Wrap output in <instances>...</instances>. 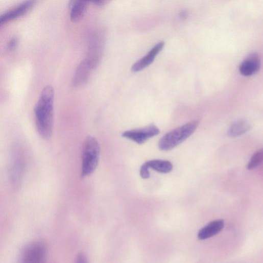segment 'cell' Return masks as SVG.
Here are the masks:
<instances>
[{
	"instance_id": "obj_1",
	"label": "cell",
	"mask_w": 263,
	"mask_h": 263,
	"mask_svg": "<svg viewBox=\"0 0 263 263\" xmlns=\"http://www.w3.org/2000/svg\"><path fill=\"white\" fill-rule=\"evenodd\" d=\"M53 87L46 86L42 90L34 108L36 126L39 135L44 139L51 137L54 125Z\"/></svg>"
},
{
	"instance_id": "obj_2",
	"label": "cell",
	"mask_w": 263,
	"mask_h": 263,
	"mask_svg": "<svg viewBox=\"0 0 263 263\" xmlns=\"http://www.w3.org/2000/svg\"><path fill=\"white\" fill-rule=\"evenodd\" d=\"M101 148L98 140L94 137H87L82 145L81 152V176H90L96 170L100 159Z\"/></svg>"
},
{
	"instance_id": "obj_3",
	"label": "cell",
	"mask_w": 263,
	"mask_h": 263,
	"mask_svg": "<svg viewBox=\"0 0 263 263\" xmlns=\"http://www.w3.org/2000/svg\"><path fill=\"white\" fill-rule=\"evenodd\" d=\"M199 125V121H196L169 132L159 140V149L165 151L177 147L187 139L196 131Z\"/></svg>"
},
{
	"instance_id": "obj_4",
	"label": "cell",
	"mask_w": 263,
	"mask_h": 263,
	"mask_svg": "<svg viewBox=\"0 0 263 263\" xmlns=\"http://www.w3.org/2000/svg\"><path fill=\"white\" fill-rule=\"evenodd\" d=\"M26 165V156L23 151L19 148H16L13 152L10 167L11 180L16 187H18L21 183Z\"/></svg>"
},
{
	"instance_id": "obj_5",
	"label": "cell",
	"mask_w": 263,
	"mask_h": 263,
	"mask_svg": "<svg viewBox=\"0 0 263 263\" xmlns=\"http://www.w3.org/2000/svg\"><path fill=\"white\" fill-rule=\"evenodd\" d=\"M46 249L41 242H35L27 246L21 256L22 263H45Z\"/></svg>"
},
{
	"instance_id": "obj_6",
	"label": "cell",
	"mask_w": 263,
	"mask_h": 263,
	"mask_svg": "<svg viewBox=\"0 0 263 263\" xmlns=\"http://www.w3.org/2000/svg\"><path fill=\"white\" fill-rule=\"evenodd\" d=\"M159 132V129L156 126L150 125L143 128L125 131L122 136L142 145L150 138L158 135Z\"/></svg>"
},
{
	"instance_id": "obj_7",
	"label": "cell",
	"mask_w": 263,
	"mask_h": 263,
	"mask_svg": "<svg viewBox=\"0 0 263 263\" xmlns=\"http://www.w3.org/2000/svg\"><path fill=\"white\" fill-rule=\"evenodd\" d=\"M96 68L86 58L77 66L72 79L74 86L78 87L85 84L89 79L92 71Z\"/></svg>"
},
{
	"instance_id": "obj_8",
	"label": "cell",
	"mask_w": 263,
	"mask_h": 263,
	"mask_svg": "<svg viewBox=\"0 0 263 263\" xmlns=\"http://www.w3.org/2000/svg\"><path fill=\"white\" fill-rule=\"evenodd\" d=\"M35 3L34 1L26 2L6 12L0 17V26L25 15L32 10Z\"/></svg>"
},
{
	"instance_id": "obj_9",
	"label": "cell",
	"mask_w": 263,
	"mask_h": 263,
	"mask_svg": "<svg viewBox=\"0 0 263 263\" xmlns=\"http://www.w3.org/2000/svg\"><path fill=\"white\" fill-rule=\"evenodd\" d=\"M260 67V60L258 55L255 53L248 55L241 62L239 66L240 73L246 77L256 74Z\"/></svg>"
},
{
	"instance_id": "obj_10",
	"label": "cell",
	"mask_w": 263,
	"mask_h": 263,
	"mask_svg": "<svg viewBox=\"0 0 263 263\" xmlns=\"http://www.w3.org/2000/svg\"><path fill=\"white\" fill-rule=\"evenodd\" d=\"M164 45V43L163 42L157 44L146 56L138 61L132 66V71L138 72L148 67L153 62L156 56L162 50Z\"/></svg>"
},
{
	"instance_id": "obj_11",
	"label": "cell",
	"mask_w": 263,
	"mask_h": 263,
	"mask_svg": "<svg viewBox=\"0 0 263 263\" xmlns=\"http://www.w3.org/2000/svg\"><path fill=\"white\" fill-rule=\"evenodd\" d=\"M70 18L73 22L79 21L84 15L89 2L83 1H71L69 3Z\"/></svg>"
},
{
	"instance_id": "obj_12",
	"label": "cell",
	"mask_w": 263,
	"mask_h": 263,
	"mask_svg": "<svg viewBox=\"0 0 263 263\" xmlns=\"http://www.w3.org/2000/svg\"><path fill=\"white\" fill-rule=\"evenodd\" d=\"M224 227V221L222 220H215L210 222L199 232L200 240H206L219 233Z\"/></svg>"
},
{
	"instance_id": "obj_13",
	"label": "cell",
	"mask_w": 263,
	"mask_h": 263,
	"mask_svg": "<svg viewBox=\"0 0 263 263\" xmlns=\"http://www.w3.org/2000/svg\"><path fill=\"white\" fill-rule=\"evenodd\" d=\"M251 125L246 120L241 119L234 122L229 127L228 135L231 137L240 136L250 130Z\"/></svg>"
},
{
	"instance_id": "obj_14",
	"label": "cell",
	"mask_w": 263,
	"mask_h": 263,
	"mask_svg": "<svg viewBox=\"0 0 263 263\" xmlns=\"http://www.w3.org/2000/svg\"><path fill=\"white\" fill-rule=\"evenodd\" d=\"M148 167L161 173H168L171 172L173 166L172 163L168 160L155 159L146 162Z\"/></svg>"
},
{
	"instance_id": "obj_15",
	"label": "cell",
	"mask_w": 263,
	"mask_h": 263,
	"mask_svg": "<svg viewBox=\"0 0 263 263\" xmlns=\"http://www.w3.org/2000/svg\"><path fill=\"white\" fill-rule=\"evenodd\" d=\"M263 162V149L255 153L251 157L248 164V170H253Z\"/></svg>"
},
{
	"instance_id": "obj_16",
	"label": "cell",
	"mask_w": 263,
	"mask_h": 263,
	"mask_svg": "<svg viewBox=\"0 0 263 263\" xmlns=\"http://www.w3.org/2000/svg\"><path fill=\"white\" fill-rule=\"evenodd\" d=\"M141 177L144 179H148L150 177L149 168L146 162L142 165L140 170Z\"/></svg>"
},
{
	"instance_id": "obj_17",
	"label": "cell",
	"mask_w": 263,
	"mask_h": 263,
	"mask_svg": "<svg viewBox=\"0 0 263 263\" xmlns=\"http://www.w3.org/2000/svg\"><path fill=\"white\" fill-rule=\"evenodd\" d=\"M18 39L12 38L8 42L7 49L9 51L12 52L15 50L18 45Z\"/></svg>"
},
{
	"instance_id": "obj_18",
	"label": "cell",
	"mask_w": 263,
	"mask_h": 263,
	"mask_svg": "<svg viewBox=\"0 0 263 263\" xmlns=\"http://www.w3.org/2000/svg\"><path fill=\"white\" fill-rule=\"evenodd\" d=\"M75 263H89L88 259L83 253H79L76 257Z\"/></svg>"
},
{
	"instance_id": "obj_19",
	"label": "cell",
	"mask_w": 263,
	"mask_h": 263,
	"mask_svg": "<svg viewBox=\"0 0 263 263\" xmlns=\"http://www.w3.org/2000/svg\"><path fill=\"white\" fill-rule=\"evenodd\" d=\"M93 3L94 4V5L98 6V7H102L104 6L106 3V1H96L93 2Z\"/></svg>"
}]
</instances>
